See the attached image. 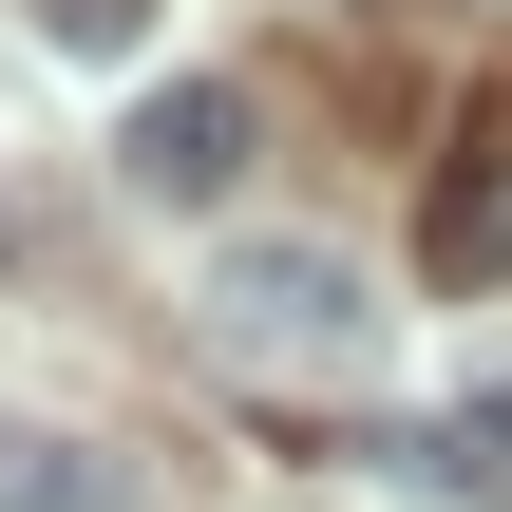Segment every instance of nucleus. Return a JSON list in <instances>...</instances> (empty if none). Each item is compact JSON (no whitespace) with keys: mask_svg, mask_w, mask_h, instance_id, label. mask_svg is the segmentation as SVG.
Listing matches in <instances>:
<instances>
[{"mask_svg":"<svg viewBox=\"0 0 512 512\" xmlns=\"http://www.w3.org/2000/svg\"><path fill=\"white\" fill-rule=\"evenodd\" d=\"M114 171H133L152 209H228V190H247V95H228V76H171V95H133Z\"/></svg>","mask_w":512,"mask_h":512,"instance_id":"2","label":"nucleus"},{"mask_svg":"<svg viewBox=\"0 0 512 512\" xmlns=\"http://www.w3.org/2000/svg\"><path fill=\"white\" fill-rule=\"evenodd\" d=\"M0 512H95V437H57V418H0Z\"/></svg>","mask_w":512,"mask_h":512,"instance_id":"4","label":"nucleus"},{"mask_svg":"<svg viewBox=\"0 0 512 512\" xmlns=\"http://www.w3.org/2000/svg\"><path fill=\"white\" fill-rule=\"evenodd\" d=\"M209 342L228 361H285V380H342L380 342V304H361V266L323 228H247V247H209Z\"/></svg>","mask_w":512,"mask_h":512,"instance_id":"1","label":"nucleus"},{"mask_svg":"<svg viewBox=\"0 0 512 512\" xmlns=\"http://www.w3.org/2000/svg\"><path fill=\"white\" fill-rule=\"evenodd\" d=\"M437 266H456V285H475V266H512V171H494V190H456V209H437Z\"/></svg>","mask_w":512,"mask_h":512,"instance_id":"5","label":"nucleus"},{"mask_svg":"<svg viewBox=\"0 0 512 512\" xmlns=\"http://www.w3.org/2000/svg\"><path fill=\"white\" fill-rule=\"evenodd\" d=\"M380 475H437V494H494L512 512V380L475 399V418H437V437H380Z\"/></svg>","mask_w":512,"mask_h":512,"instance_id":"3","label":"nucleus"},{"mask_svg":"<svg viewBox=\"0 0 512 512\" xmlns=\"http://www.w3.org/2000/svg\"><path fill=\"white\" fill-rule=\"evenodd\" d=\"M38 19H57L76 57H114V38H133V0H38Z\"/></svg>","mask_w":512,"mask_h":512,"instance_id":"6","label":"nucleus"}]
</instances>
